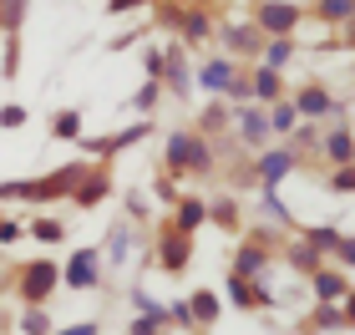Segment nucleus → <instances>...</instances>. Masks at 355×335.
<instances>
[{"instance_id":"nucleus-1","label":"nucleus","mask_w":355,"mask_h":335,"mask_svg":"<svg viewBox=\"0 0 355 335\" xmlns=\"http://www.w3.org/2000/svg\"><path fill=\"white\" fill-rule=\"evenodd\" d=\"M304 21V10L295 0H259V10H254V31L269 41V36H295V26Z\"/></svg>"},{"instance_id":"nucleus-2","label":"nucleus","mask_w":355,"mask_h":335,"mask_svg":"<svg viewBox=\"0 0 355 335\" xmlns=\"http://www.w3.org/2000/svg\"><path fill=\"white\" fill-rule=\"evenodd\" d=\"M234 137L244 142V148H254V153H264L269 148V112L264 107H254V102H244V107H234Z\"/></svg>"},{"instance_id":"nucleus-3","label":"nucleus","mask_w":355,"mask_h":335,"mask_svg":"<svg viewBox=\"0 0 355 335\" xmlns=\"http://www.w3.org/2000/svg\"><path fill=\"white\" fill-rule=\"evenodd\" d=\"M295 168H300V153H289L284 142H279V148H264V153H259V163H254V178H259V188H279Z\"/></svg>"},{"instance_id":"nucleus-4","label":"nucleus","mask_w":355,"mask_h":335,"mask_svg":"<svg viewBox=\"0 0 355 335\" xmlns=\"http://www.w3.org/2000/svg\"><path fill=\"white\" fill-rule=\"evenodd\" d=\"M61 284V269L51 264V259H36L21 275V295H26V305H46V300H51V290Z\"/></svg>"},{"instance_id":"nucleus-5","label":"nucleus","mask_w":355,"mask_h":335,"mask_svg":"<svg viewBox=\"0 0 355 335\" xmlns=\"http://www.w3.org/2000/svg\"><path fill=\"white\" fill-rule=\"evenodd\" d=\"M310 284H315L320 305H345V295H350V275H345V269H325V264H320L310 275Z\"/></svg>"},{"instance_id":"nucleus-6","label":"nucleus","mask_w":355,"mask_h":335,"mask_svg":"<svg viewBox=\"0 0 355 335\" xmlns=\"http://www.w3.org/2000/svg\"><path fill=\"white\" fill-rule=\"evenodd\" d=\"M229 305H239V310H254V305L269 310V305H274V295L264 290L259 280H244V275H234V269H229Z\"/></svg>"},{"instance_id":"nucleus-7","label":"nucleus","mask_w":355,"mask_h":335,"mask_svg":"<svg viewBox=\"0 0 355 335\" xmlns=\"http://www.w3.org/2000/svg\"><path fill=\"white\" fill-rule=\"evenodd\" d=\"M61 280H67L71 290H92V284L102 280V269H96V249H76L67 259V269H61Z\"/></svg>"},{"instance_id":"nucleus-8","label":"nucleus","mask_w":355,"mask_h":335,"mask_svg":"<svg viewBox=\"0 0 355 335\" xmlns=\"http://www.w3.org/2000/svg\"><path fill=\"white\" fill-rule=\"evenodd\" d=\"M188 234H178V229H163V239H157V264L168 269V275H183L188 269Z\"/></svg>"},{"instance_id":"nucleus-9","label":"nucleus","mask_w":355,"mask_h":335,"mask_svg":"<svg viewBox=\"0 0 355 335\" xmlns=\"http://www.w3.org/2000/svg\"><path fill=\"white\" fill-rule=\"evenodd\" d=\"M244 87H249V102L254 107H274V102L284 97V76L269 71V67H254V76H249Z\"/></svg>"},{"instance_id":"nucleus-10","label":"nucleus","mask_w":355,"mask_h":335,"mask_svg":"<svg viewBox=\"0 0 355 335\" xmlns=\"http://www.w3.org/2000/svg\"><path fill=\"white\" fill-rule=\"evenodd\" d=\"M289 107L300 112V122H315V117H330V112H335V97L325 87H300L295 97H289Z\"/></svg>"},{"instance_id":"nucleus-11","label":"nucleus","mask_w":355,"mask_h":335,"mask_svg":"<svg viewBox=\"0 0 355 335\" xmlns=\"http://www.w3.org/2000/svg\"><path fill=\"white\" fill-rule=\"evenodd\" d=\"M193 76H188V51L183 46H168L163 51V92H178V97H188Z\"/></svg>"},{"instance_id":"nucleus-12","label":"nucleus","mask_w":355,"mask_h":335,"mask_svg":"<svg viewBox=\"0 0 355 335\" xmlns=\"http://www.w3.org/2000/svg\"><path fill=\"white\" fill-rule=\"evenodd\" d=\"M234 76H239V61H234V56H214V61H203V67H198V87H203V92H218V97H223Z\"/></svg>"},{"instance_id":"nucleus-13","label":"nucleus","mask_w":355,"mask_h":335,"mask_svg":"<svg viewBox=\"0 0 355 335\" xmlns=\"http://www.w3.org/2000/svg\"><path fill=\"white\" fill-rule=\"evenodd\" d=\"M203 223H208V203H203V198H183L168 229H178V234H188V239H193V234L203 229Z\"/></svg>"},{"instance_id":"nucleus-14","label":"nucleus","mask_w":355,"mask_h":335,"mask_svg":"<svg viewBox=\"0 0 355 335\" xmlns=\"http://www.w3.org/2000/svg\"><path fill=\"white\" fill-rule=\"evenodd\" d=\"M295 51H300V46H295V36H269L264 46H259V67H269V71H279L284 76V67H289V61H295Z\"/></svg>"},{"instance_id":"nucleus-15","label":"nucleus","mask_w":355,"mask_h":335,"mask_svg":"<svg viewBox=\"0 0 355 335\" xmlns=\"http://www.w3.org/2000/svg\"><path fill=\"white\" fill-rule=\"evenodd\" d=\"M264 264H269V249L264 244H239V254H234V275H244V280H259L264 275Z\"/></svg>"},{"instance_id":"nucleus-16","label":"nucleus","mask_w":355,"mask_h":335,"mask_svg":"<svg viewBox=\"0 0 355 335\" xmlns=\"http://www.w3.org/2000/svg\"><path fill=\"white\" fill-rule=\"evenodd\" d=\"M223 46H229V51H239V56H254V51H259V46H264V36H259V31H254V21L249 26H223Z\"/></svg>"},{"instance_id":"nucleus-17","label":"nucleus","mask_w":355,"mask_h":335,"mask_svg":"<svg viewBox=\"0 0 355 335\" xmlns=\"http://www.w3.org/2000/svg\"><path fill=\"white\" fill-rule=\"evenodd\" d=\"M350 148H355L350 127H335L330 137H320V153H325V157H330L335 168H350Z\"/></svg>"},{"instance_id":"nucleus-18","label":"nucleus","mask_w":355,"mask_h":335,"mask_svg":"<svg viewBox=\"0 0 355 335\" xmlns=\"http://www.w3.org/2000/svg\"><path fill=\"white\" fill-rule=\"evenodd\" d=\"M264 112H269V132L279 137V142H284V137L300 127V112L289 107V97H279V102H274V107H264Z\"/></svg>"},{"instance_id":"nucleus-19","label":"nucleus","mask_w":355,"mask_h":335,"mask_svg":"<svg viewBox=\"0 0 355 335\" xmlns=\"http://www.w3.org/2000/svg\"><path fill=\"white\" fill-rule=\"evenodd\" d=\"M178 31H183V41H208V31H214V21H208V10H178Z\"/></svg>"},{"instance_id":"nucleus-20","label":"nucleus","mask_w":355,"mask_h":335,"mask_svg":"<svg viewBox=\"0 0 355 335\" xmlns=\"http://www.w3.org/2000/svg\"><path fill=\"white\" fill-rule=\"evenodd\" d=\"M188 148H193V132H173L168 137V173L173 178H188Z\"/></svg>"},{"instance_id":"nucleus-21","label":"nucleus","mask_w":355,"mask_h":335,"mask_svg":"<svg viewBox=\"0 0 355 335\" xmlns=\"http://www.w3.org/2000/svg\"><path fill=\"white\" fill-rule=\"evenodd\" d=\"M51 137H61V142H82V112H76V107L56 112V117H51Z\"/></svg>"},{"instance_id":"nucleus-22","label":"nucleus","mask_w":355,"mask_h":335,"mask_svg":"<svg viewBox=\"0 0 355 335\" xmlns=\"http://www.w3.org/2000/svg\"><path fill=\"white\" fill-rule=\"evenodd\" d=\"M71 194H76V203H82V209H92V203L107 194V178H102V173H92V168H87V173H82V183H76Z\"/></svg>"},{"instance_id":"nucleus-23","label":"nucleus","mask_w":355,"mask_h":335,"mask_svg":"<svg viewBox=\"0 0 355 335\" xmlns=\"http://www.w3.org/2000/svg\"><path fill=\"white\" fill-rule=\"evenodd\" d=\"M320 330H350V310L345 305H320L315 310V335Z\"/></svg>"},{"instance_id":"nucleus-24","label":"nucleus","mask_w":355,"mask_h":335,"mask_svg":"<svg viewBox=\"0 0 355 335\" xmlns=\"http://www.w3.org/2000/svg\"><path fill=\"white\" fill-rule=\"evenodd\" d=\"M188 173H214V148H208L203 132H193V148H188Z\"/></svg>"},{"instance_id":"nucleus-25","label":"nucleus","mask_w":355,"mask_h":335,"mask_svg":"<svg viewBox=\"0 0 355 335\" xmlns=\"http://www.w3.org/2000/svg\"><path fill=\"white\" fill-rule=\"evenodd\" d=\"M188 315H193V325H214V320H218V300L198 290V295L188 300Z\"/></svg>"},{"instance_id":"nucleus-26","label":"nucleus","mask_w":355,"mask_h":335,"mask_svg":"<svg viewBox=\"0 0 355 335\" xmlns=\"http://www.w3.org/2000/svg\"><path fill=\"white\" fill-rule=\"evenodd\" d=\"M289 264L304 269V275H315V269H320V249L304 244V239H295V244H289Z\"/></svg>"},{"instance_id":"nucleus-27","label":"nucleus","mask_w":355,"mask_h":335,"mask_svg":"<svg viewBox=\"0 0 355 335\" xmlns=\"http://www.w3.org/2000/svg\"><path fill=\"white\" fill-rule=\"evenodd\" d=\"M21 335H51V315H46L41 305H31L21 315Z\"/></svg>"},{"instance_id":"nucleus-28","label":"nucleus","mask_w":355,"mask_h":335,"mask_svg":"<svg viewBox=\"0 0 355 335\" xmlns=\"http://www.w3.org/2000/svg\"><path fill=\"white\" fill-rule=\"evenodd\" d=\"M21 21H26V0H0V26H6L10 36L21 31Z\"/></svg>"},{"instance_id":"nucleus-29","label":"nucleus","mask_w":355,"mask_h":335,"mask_svg":"<svg viewBox=\"0 0 355 335\" xmlns=\"http://www.w3.org/2000/svg\"><path fill=\"white\" fill-rule=\"evenodd\" d=\"M300 239H304V244H315L320 254H325V249H335V239H340V234H335L330 223H315V229H304Z\"/></svg>"},{"instance_id":"nucleus-30","label":"nucleus","mask_w":355,"mask_h":335,"mask_svg":"<svg viewBox=\"0 0 355 335\" xmlns=\"http://www.w3.org/2000/svg\"><path fill=\"white\" fill-rule=\"evenodd\" d=\"M132 305H137V315H157V320H168V305L157 295H148V290H132Z\"/></svg>"},{"instance_id":"nucleus-31","label":"nucleus","mask_w":355,"mask_h":335,"mask_svg":"<svg viewBox=\"0 0 355 335\" xmlns=\"http://www.w3.org/2000/svg\"><path fill=\"white\" fill-rule=\"evenodd\" d=\"M320 21L345 26V21H350V0H320Z\"/></svg>"},{"instance_id":"nucleus-32","label":"nucleus","mask_w":355,"mask_h":335,"mask_svg":"<svg viewBox=\"0 0 355 335\" xmlns=\"http://www.w3.org/2000/svg\"><path fill=\"white\" fill-rule=\"evenodd\" d=\"M208 218H218L223 229H239V203H234V198H218L214 209H208Z\"/></svg>"},{"instance_id":"nucleus-33","label":"nucleus","mask_w":355,"mask_h":335,"mask_svg":"<svg viewBox=\"0 0 355 335\" xmlns=\"http://www.w3.org/2000/svg\"><path fill=\"white\" fill-rule=\"evenodd\" d=\"M157 97H163V82H142V92L132 97V107H137V112H153V107H157Z\"/></svg>"},{"instance_id":"nucleus-34","label":"nucleus","mask_w":355,"mask_h":335,"mask_svg":"<svg viewBox=\"0 0 355 335\" xmlns=\"http://www.w3.org/2000/svg\"><path fill=\"white\" fill-rule=\"evenodd\" d=\"M264 218H274V223H289V209H284V198L274 194V188H264Z\"/></svg>"},{"instance_id":"nucleus-35","label":"nucleus","mask_w":355,"mask_h":335,"mask_svg":"<svg viewBox=\"0 0 355 335\" xmlns=\"http://www.w3.org/2000/svg\"><path fill=\"white\" fill-rule=\"evenodd\" d=\"M31 239H41V244H56V239H61V223H56V218H36V223H31Z\"/></svg>"},{"instance_id":"nucleus-36","label":"nucleus","mask_w":355,"mask_h":335,"mask_svg":"<svg viewBox=\"0 0 355 335\" xmlns=\"http://www.w3.org/2000/svg\"><path fill=\"white\" fill-rule=\"evenodd\" d=\"M107 259H112V264H127V229H112V244H107Z\"/></svg>"},{"instance_id":"nucleus-37","label":"nucleus","mask_w":355,"mask_h":335,"mask_svg":"<svg viewBox=\"0 0 355 335\" xmlns=\"http://www.w3.org/2000/svg\"><path fill=\"white\" fill-rule=\"evenodd\" d=\"M198 122L208 127V132H223V122H229V107H208V112H203Z\"/></svg>"},{"instance_id":"nucleus-38","label":"nucleus","mask_w":355,"mask_h":335,"mask_svg":"<svg viewBox=\"0 0 355 335\" xmlns=\"http://www.w3.org/2000/svg\"><path fill=\"white\" fill-rule=\"evenodd\" d=\"M330 188H335V194H355V168H335Z\"/></svg>"},{"instance_id":"nucleus-39","label":"nucleus","mask_w":355,"mask_h":335,"mask_svg":"<svg viewBox=\"0 0 355 335\" xmlns=\"http://www.w3.org/2000/svg\"><path fill=\"white\" fill-rule=\"evenodd\" d=\"M142 67H148V82H163V51H157V46L142 56Z\"/></svg>"},{"instance_id":"nucleus-40","label":"nucleus","mask_w":355,"mask_h":335,"mask_svg":"<svg viewBox=\"0 0 355 335\" xmlns=\"http://www.w3.org/2000/svg\"><path fill=\"white\" fill-rule=\"evenodd\" d=\"M157 330H163L157 315H137V320H132V335H157Z\"/></svg>"},{"instance_id":"nucleus-41","label":"nucleus","mask_w":355,"mask_h":335,"mask_svg":"<svg viewBox=\"0 0 355 335\" xmlns=\"http://www.w3.org/2000/svg\"><path fill=\"white\" fill-rule=\"evenodd\" d=\"M15 67H21V41H6V76H15Z\"/></svg>"},{"instance_id":"nucleus-42","label":"nucleus","mask_w":355,"mask_h":335,"mask_svg":"<svg viewBox=\"0 0 355 335\" xmlns=\"http://www.w3.org/2000/svg\"><path fill=\"white\" fill-rule=\"evenodd\" d=\"M335 259H340L345 269L355 264V244H350V239H345V234H340V239H335Z\"/></svg>"},{"instance_id":"nucleus-43","label":"nucleus","mask_w":355,"mask_h":335,"mask_svg":"<svg viewBox=\"0 0 355 335\" xmlns=\"http://www.w3.org/2000/svg\"><path fill=\"white\" fill-rule=\"evenodd\" d=\"M26 122V107H0V127H21Z\"/></svg>"},{"instance_id":"nucleus-44","label":"nucleus","mask_w":355,"mask_h":335,"mask_svg":"<svg viewBox=\"0 0 355 335\" xmlns=\"http://www.w3.org/2000/svg\"><path fill=\"white\" fill-rule=\"evenodd\" d=\"M51 335H102L96 320H82V325H67V330H51Z\"/></svg>"},{"instance_id":"nucleus-45","label":"nucleus","mask_w":355,"mask_h":335,"mask_svg":"<svg viewBox=\"0 0 355 335\" xmlns=\"http://www.w3.org/2000/svg\"><path fill=\"white\" fill-rule=\"evenodd\" d=\"M21 234V223H10V218H0V244H10V239Z\"/></svg>"},{"instance_id":"nucleus-46","label":"nucleus","mask_w":355,"mask_h":335,"mask_svg":"<svg viewBox=\"0 0 355 335\" xmlns=\"http://www.w3.org/2000/svg\"><path fill=\"white\" fill-rule=\"evenodd\" d=\"M132 6H142V0H112L107 10H117V15H122V10H132Z\"/></svg>"}]
</instances>
